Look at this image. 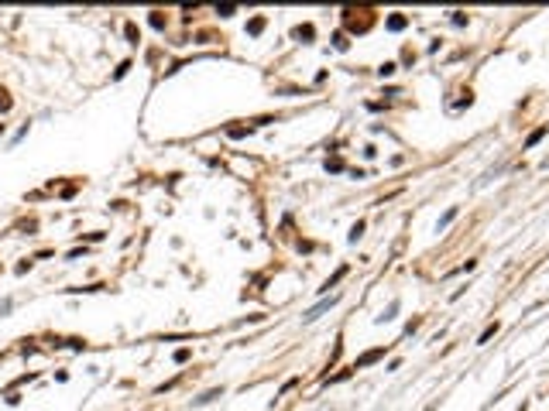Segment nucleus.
Masks as SVG:
<instances>
[{"label": "nucleus", "mask_w": 549, "mask_h": 411, "mask_svg": "<svg viewBox=\"0 0 549 411\" xmlns=\"http://www.w3.org/2000/svg\"><path fill=\"white\" fill-rule=\"evenodd\" d=\"M0 110H11V96H7L4 89H0Z\"/></svg>", "instance_id": "nucleus-1"}, {"label": "nucleus", "mask_w": 549, "mask_h": 411, "mask_svg": "<svg viewBox=\"0 0 549 411\" xmlns=\"http://www.w3.org/2000/svg\"><path fill=\"white\" fill-rule=\"evenodd\" d=\"M151 24H155V28H165V17H161V14L155 11V14H151Z\"/></svg>", "instance_id": "nucleus-2"}, {"label": "nucleus", "mask_w": 549, "mask_h": 411, "mask_svg": "<svg viewBox=\"0 0 549 411\" xmlns=\"http://www.w3.org/2000/svg\"><path fill=\"white\" fill-rule=\"evenodd\" d=\"M124 31H127V38H131V41H134V45H137V28H134V24H127Z\"/></svg>", "instance_id": "nucleus-3"}, {"label": "nucleus", "mask_w": 549, "mask_h": 411, "mask_svg": "<svg viewBox=\"0 0 549 411\" xmlns=\"http://www.w3.org/2000/svg\"><path fill=\"white\" fill-rule=\"evenodd\" d=\"M261 28H264V17H254V21H251V31L258 34V31H261Z\"/></svg>", "instance_id": "nucleus-4"}]
</instances>
